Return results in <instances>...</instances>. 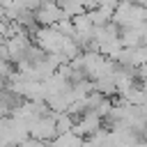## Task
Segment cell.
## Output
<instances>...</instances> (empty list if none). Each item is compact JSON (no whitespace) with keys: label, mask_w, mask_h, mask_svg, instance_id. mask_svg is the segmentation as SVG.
Instances as JSON below:
<instances>
[{"label":"cell","mask_w":147,"mask_h":147,"mask_svg":"<svg viewBox=\"0 0 147 147\" xmlns=\"http://www.w3.org/2000/svg\"><path fill=\"white\" fill-rule=\"evenodd\" d=\"M64 18V11L60 9V5L55 0H44L39 5V9L34 11V23L37 28H53L57 21Z\"/></svg>","instance_id":"6da1fadb"},{"label":"cell","mask_w":147,"mask_h":147,"mask_svg":"<svg viewBox=\"0 0 147 147\" xmlns=\"http://www.w3.org/2000/svg\"><path fill=\"white\" fill-rule=\"evenodd\" d=\"M16 147H48V142H44V140H37V138H23Z\"/></svg>","instance_id":"7a4b0ae2"}]
</instances>
